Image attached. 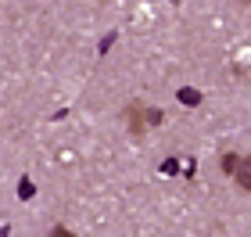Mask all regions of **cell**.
Masks as SVG:
<instances>
[{
  "label": "cell",
  "instance_id": "277c9868",
  "mask_svg": "<svg viewBox=\"0 0 251 237\" xmlns=\"http://www.w3.org/2000/svg\"><path fill=\"white\" fill-rule=\"evenodd\" d=\"M223 165H226V173L233 176V173H237V165H241V158H237V155H226V158H223Z\"/></svg>",
  "mask_w": 251,
  "mask_h": 237
},
{
  "label": "cell",
  "instance_id": "3957f363",
  "mask_svg": "<svg viewBox=\"0 0 251 237\" xmlns=\"http://www.w3.org/2000/svg\"><path fill=\"white\" fill-rule=\"evenodd\" d=\"M179 101H183V105H201V94H198V90H183Z\"/></svg>",
  "mask_w": 251,
  "mask_h": 237
},
{
  "label": "cell",
  "instance_id": "7a4b0ae2",
  "mask_svg": "<svg viewBox=\"0 0 251 237\" xmlns=\"http://www.w3.org/2000/svg\"><path fill=\"white\" fill-rule=\"evenodd\" d=\"M233 180H237V187H241V190H251V158H241Z\"/></svg>",
  "mask_w": 251,
  "mask_h": 237
},
{
  "label": "cell",
  "instance_id": "6da1fadb",
  "mask_svg": "<svg viewBox=\"0 0 251 237\" xmlns=\"http://www.w3.org/2000/svg\"><path fill=\"white\" fill-rule=\"evenodd\" d=\"M154 122H162V111H140V108H133L129 111V126H133V133H140L144 126H154Z\"/></svg>",
  "mask_w": 251,
  "mask_h": 237
},
{
  "label": "cell",
  "instance_id": "5b68a950",
  "mask_svg": "<svg viewBox=\"0 0 251 237\" xmlns=\"http://www.w3.org/2000/svg\"><path fill=\"white\" fill-rule=\"evenodd\" d=\"M244 4H251V0H244Z\"/></svg>",
  "mask_w": 251,
  "mask_h": 237
}]
</instances>
